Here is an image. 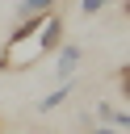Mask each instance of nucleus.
Here are the masks:
<instances>
[{"label":"nucleus","instance_id":"1","mask_svg":"<svg viewBox=\"0 0 130 134\" xmlns=\"http://www.w3.org/2000/svg\"><path fill=\"white\" fill-rule=\"evenodd\" d=\"M59 42H63V17H59V13L34 17V21H17L13 34H8L4 46H0V71L38 67L46 54L59 50Z\"/></svg>","mask_w":130,"mask_h":134},{"label":"nucleus","instance_id":"2","mask_svg":"<svg viewBox=\"0 0 130 134\" xmlns=\"http://www.w3.org/2000/svg\"><path fill=\"white\" fill-rule=\"evenodd\" d=\"M80 59H84V50H80L75 42H59V59H55V80H71V75H75V67H80Z\"/></svg>","mask_w":130,"mask_h":134},{"label":"nucleus","instance_id":"3","mask_svg":"<svg viewBox=\"0 0 130 134\" xmlns=\"http://www.w3.org/2000/svg\"><path fill=\"white\" fill-rule=\"evenodd\" d=\"M59 8V0H21L17 8H13V25L17 21H34V17H46V13H55Z\"/></svg>","mask_w":130,"mask_h":134},{"label":"nucleus","instance_id":"4","mask_svg":"<svg viewBox=\"0 0 130 134\" xmlns=\"http://www.w3.org/2000/svg\"><path fill=\"white\" fill-rule=\"evenodd\" d=\"M71 92H75V75H71V80H63V84H59L55 92H46V96L38 100V109H42V113H50V109H59V105H63V100H67Z\"/></svg>","mask_w":130,"mask_h":134},{"label":"nucleus","instance_id":"5","mask_svg":"<svg viewBox=\"0 0 130 134\" xmlns=\"http://www.w3.org/2000/svg\"><path fill=\"white\" fill-rule=\"evenodd\" d=\"M113 0H80V17H96V13H105Z\"/></svg>","mask_w":130,"mask_h":134},{"label":"nucleus","instance_id":"6","mask_svg":"<svg viewBox=\"0 0 130 134\" xmlns=\"http://www.w3.org/2000/svg\"><path fill=\"white\" fill-rule=\"evenodd\" d=\"M92 134H122V130H113V126H96Z\"/></svg>","mask_w":130,"mask_h":134}]
</instances>
